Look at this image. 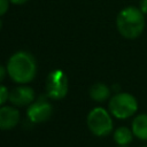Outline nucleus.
I'll use <instances>...</instances> for the list:
<instances>
[{
  "instance_id": "nucleus-12",
  "label": "nucleus",
  "mask_w": 147,
  "mask_h": 147,
  "mask_svg": "<svg viewBox=\"0 0 147 147\" xmlns=\"http://www.w3.org/2000/svg\"><path fill=\"white\" fill-rule=\"evenodd\" d=\"M9 99V92L6 86L0 85V106H2Z\"/></svg>"
},
{
  "instance_id": "nucleus-10",
  "label": "nucleus",
  "mask_w": 147,
  "mask_h": 147,
  "mask_svg": "<svg viewBox=\"0 0 147 147\" xmlns=\"http://www.w3.org/2000/svg\"><path fill=\"white\" fill-rule=\"evenodd\" d=\"M110 95V88L103 83H95L90 88V96L96 102L106 101Z\"/></svg>"
},
{
  "instance_id": "nucleus-9",
  "label": "nucleus",
  "mask_w": 147,
  "mask_h": 147,
  "mask_svg": "<svg viewBox=\"0 0 147 147\" xmlns=\"http://www.w3.org/2000/svg\"><path fill=\"white\" fill-rule=\"evenodd\" d=\"M131 130L140 140H147V114L137 115L131 124Z\"/></svg>"
},
{
  "instance_id": "nucleus-3",
  "label": "nucleus",
  "mask_w": 147,
  "mask_h": 147,
  "mask_svg": "<svg viewBox=\"0 0 147 147\" xmlns=\"http://www.w3.org/2000/svg\"><path fill=\"white\" fill-rule=\"evenodd\" d=\"M109 113L118 118L125 119L133 116L138 110V101L136 96L127 92H119L111 96L109 101Z\"/></svg>"
},
{
  "instance_id": "nucleus-14",
  "label": "nucleus",
  "mask_w": 147,
  "mask_h": 147,
  "mask_svg": "<svg viewBox=\"0 0 147 147\" xmlns=\"http://www.w3.org/2000/svg\"><path fill=\"white\" fill-rule=\"evenodd\" d=\"M139 9L144 14H147V0H140V2H139Z\"/></svg>"
},
{
  "instance_id": "nucleus-15",
  "label": "nucleus",
  "mask_w": 147,
  "mask_h": 147,
  "mask_svg": "<svg viewBox=\"0 0 147 147\" xmlns=\"http://www.w3.org/2000/svg\"><path fill=\"white\" fill-rule=\"evenodd\" d=\"M5 76H6V69L0 65V82L5 78Z\"/></svg>"
},
{
  "instance_id": "nucleus-16",
  "label": "nucleus",
  "mask_w": 147,
  "mask_h": 147,
  "mask_svg": "<svg viewBox=\"0 0 147 147\" xmlns=\"http://www.w3.org/2000/svg\"><path fill=\"white\" fill-rule=\"evenodd\" d=\"M9 1L15 3V5H22V3H25L28 0H9Z\"/></svg>"
},
{
  "instance_id": "nucleus-11",
  "label": "nucleus",
  "mask_w": 147,
  "mask_h": 147,
  "mask_svg": "<svg viewBox=\"0 0 147 147\" xmlns=\"http://www.w3.org/2000/svg\"><path fill=\"white\" fill-rule=\"evenodd\" d=\"M133 132L126 126H119L114 131V140L118 146H129L133 139Z\"/></svg>"
},
{
  "instance_id": "nucleus-13",
  "label": "nucleus",
  "mask_w": 147,
  "mask_h": 147,
  "mask_svg": "<svg viewBox=\"0 0 147 147\" xmlns=\"http://www.w3.org/2000/svg\"><path fill=\"white\" fill-rule=\"evenodd\" d=\"M8 6H9V0H0V16L8 10Z\"/></svg>"
},
{
  "instance_id": "nucleus-1",
  "label": "nucleus",
  "mask_w": 147,
  "mask_h": 147,
  "mask_svg": "<svg viewBox=\"0 0 147 147\" xmlns=\"http://www.w3.org/2000/svg\"><path fill=\"white\" fill-rule=\"evenodd\" d=\"M145 14L137 7L123 8L116 17V28L119 34L126 39H136L145 30Z\"/></svg>"
},
{
  "instance_id": "nucleus-19",
  "label": "nucleus",
  "mask_w": 147,
  "mask_h": 147,
  "mask_svg": "<svg viewBox=\"0 0 147 147\" xmlns=\"http://www.w3.org/2000/svg\"><path fill=\"white\" fill-rule=\"evenodd\" d=\"M141 147H147V145H144V146H141Z\"/></svg>"
},
{
  "instance_id": "nucleus-17",
  "label": "nucleus",
  "mask_w": 147,
  "mask_h": 147,
  "mask_svg": "<svg viewBox=\"0 0 147 147\" xmlns=\"http://www.w3.org/2000/svg\"><path fill=\"white\" fill-rule=\"evenodd\" d=\"M1 26H2V22H1V20H0V30H1Z\"/></svg>"
},
{
  "instance_id": "nucleus-2",
  "label": "nucleus",
  "mask_w": 147,
  "mask_h": 147,
  "mask_svg": "<svg viewBox=\"0 0 147 147\" xmlns=\"http://www.w3.org/2000/svg\"><path fill=\"white\" fill-rule=\"evenodd\" d=\"M7 72L15 83L26 84L36 76V60L28 52H17L9 59L7 63Z\"/></svg>"
},
{
  "instance_id": "nucleus-5",
  "label": "nucleus",
  "mask_w": 147,
  "mask_h": 147,
  "mask_svg": "<svg viewBox=\"0 0 147 147\" xmlns=\"http://www.w3.org/2000/svg\"><path fill=\"white\" fill-rule=\"evenodd\" d=\"M46 92L51 99L61 100L68 93V78L64 71L53 70L46 80Z\"/></svg>"
},
{
  "instance_id": "nucleus-4",
  "label": "nucleus",
  "mask_w": 147,
  "mask_h": 147,
  "mask_svg": "<svg viewBox=\"0 0 147 147\" xmlns=\"http://www.w3.org/2000/svg\"><path fill=\"white\" fill-rule=\"evenodd\" d=\"M87 126L96 137H106L113 131V119L110 113L102 107L93 108L87 115Z\"/></svg>"
},
{
  "instance_id": "nucleus-7",
  "label": "nucleus",
  "mask_w": 147,
  "mask_h": 147,
  "mask_svg": "<svg viewBox=\"0 0 147 147\" xmlns=\"http://www.w3.org/2000/svg\"><path fill=\"white\" fill-rule=\"evenodd\" d=\"M9 101L14 106L23 107L31 105L34 101V91L30 86L21 85L9 92Z\"/></svg>"
},
{
  "instance_id": "nucleus-18",
  "label": "nucleus",
  "mask_w": 147,
  "mask_h": 147,
  "mask_svg": "<svg viewBox=\"0 0 147 147\" xmlns=\"http://www.w3.org/2000/svg\"><path fill=\"white\" fill-rule=\"evenodd\" d=\"M117 147H129V146H117Z\"/></svg>"
},
{
  "instance_id": "nucleus-8",
  "label": "nucleus",
  "mask_w": 147,
  "mask_h": 147,
  "mask_svg": "<svg viewBox=\"0 0 147 147\" xmlns=\"http://www.w3.org/2000/svg\"><path fill=\"white\" fill-rule=\"evenodd\" d=\"M20 111L9 106L0 107V130H11L18 124Z\"/></svg>"
},
{
  "instance_id": "nucleus-6",
  "label": "nucleus",
  "mask_w": 147,
  "mask_h": 147,
  "mask_svg": "<svg viewBox=\"0 0 147 147\" xmlns=\"http://www.w3.org/2000/svg\"><path fill=\"white\" fill-rule=\"evenodd\" d=\"M52 113H53L52 105L46 99L40 98L29 106L26 115L32 123H42L51 117Z\"/></svg>"
}]
</instances>
